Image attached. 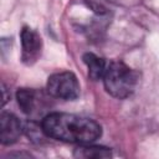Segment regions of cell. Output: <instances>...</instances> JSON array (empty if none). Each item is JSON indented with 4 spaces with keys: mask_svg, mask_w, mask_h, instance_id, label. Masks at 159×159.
Wrapping results in <instances>:
<instances>
[{
    "mask_svg": "<svg viewBox=\"0 0 159 159\" xmlns=\"http://www.w3.org/2000/svg\"><path fill=\"white\" fill-rule=\"evenodd\" d=\"M42 132L53 139L86 144L98 139L102 134L101 125L93 119L68 113H51L42 119Z\"/></svg>",
    "mask_w": 159,
    "mask_h": 159,
    "instance_id": "1",
    "label": "cell"
},
{
    "mask_svg": "<svg viewBox=\"0 0 159 159\" xmlns=\"http://www.w3.org/2000/svg\"><path fill=\"white\" fill-rule=\"evenodd\" d=\"M103 83L106 91L111 96L123 99L134 92L137 86V73L125 63L116 61L106 68Z\"/></svg>",
    "mask_w": 159,
    "mask_h": 159,
    "instance_id": "2",
    "label": "cell"
},
{
    "mask_svg": "<svg viewBox=\"0 0 159 159\" xmlns=\"http://www.w3.org/2000/svg\"><path fill=\"white\" fill-rule=\"evenodd\" d=\"M47 92L55 98L72 101L80 94V83L72 72H57L48 77Z\"/></svg>",
    "mask_w": 159,
    "mask_h": 159,
    "instance_id": "3",
    "label": "cell"
},
{
    "mask_svg": "<svg viewBox=\"0 0 159 159\" xmlns=\"http://www.w3.org/2000/svg\"><path fill=\"white\" fill-rule=\"evenodd\" d=\"M21 45H22V61L26 65L34 63L41 53V37L37 32L30 27H24L21 31Z\"/></svg>",
    "mask_w": 159,
    "mask_h": 159,
    "instance_id": "4",
    "label": "cell"
},
{
    "mask_svg": "<svg viewBox=\"0 0 159 159\" xmlns=\"http://www.w3.org/2000/svg\"><path fill=\"white\" fill-rule=\"evenodd\" d=\"M22 132L20 120L11 113L2 112L0 116V142L4 145L15 143Z\"/></svg>",
    "mask_w": 159,
    "mask_h": 159,
    "instance_id": "5",
    "label": "cell"
},
{
    "mask_svg": "<svg viewBox=\"0 0 159 159\" xmlns=\"http://www.w3.org/2000/svg\"><path fill=\"white\" fill-rule=\"evenodd\" d=\"M83 62L86 63V66L88 68V76L92 80L97 81L103 77L106 68H107L104 60L96 56L94 53H86L83 56Z\"/></svg>",
    "mask_w": 159,
    "mask_h": 159,
    "instance_id": "6",
    "label": "cell"
},
{
    "mask_svg": "<svg viewBox=\"0 0 159 159\" xmlns=\"http://www.w3.org/2000/svg\"><path fill=\"white\" fill-rule=\"evenodd\" d=\"M89 143L86 144H80L78 148L75 149L73 155L77 158H108L111 157V150L104 147H98V145H88Z\"/></svg>",
    "mask_w": 159,
    "mask_h": 159,
    "instance_id": "7",
    "label": "cell"
},
{
    "mask_svg": "<svg viewBox=\"0 0 159 159\" xmlns=\"http://www.w3.org/2000/svg\"><path fill=\"white\" fill-rule=\"evenodd\" d=\"M17 103L21 107L22 112L26 114H31L36 107V93L34 89L29 88H21L16 93Z\"/></svg>",
    "mask_w": 159,
    "mask_h": 159,
    "instance_id": "8",
    "label": "cell"
}]
</instances>
